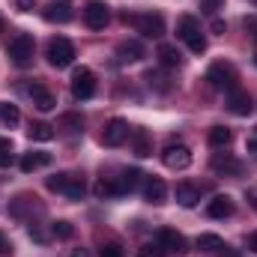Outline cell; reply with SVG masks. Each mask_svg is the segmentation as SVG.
<instances>
[{"instance_id":"cell-1","label":"cell","mask_w":257,"mask_h":257,"mask_svg":"<svg viewBox=\"0 0 257 257\" xmlns=\"http://www.w3.org/2000/svg\"><path fill=\"white\" fill-rule=\"evenodd\" d=\"M177 33H180V39L189 45V51H192V54H203V51H206V36H203L200 21H197L194 15H183V18H180Z\"/></svg>"},{"instance_id":"cell-2","label":"cell","mask_w":257,"mask_h":257,"mask_svg":"<svg viewBox=\"0 0 257 257\" xmlns=\"http://www.w3.org/2000/svg\"><path fill=\"white\" fill-rule=\"evenodd\" d=\"M126 24H132L141 36L147 39H162L165 36V18L159 12H141V15H126Z\"/></svg>"},{"instance_id":"cell-3","label":"cell","mask_w":257,"mask_h":257,"mask_svg":"<svg viewBox=\"0 0 257 257\" xmlns=\"http://www.w3.org/2000/svg\"><path fill=\"white\" fill-rule=\"evenodd\" d=\"M206 81L215 87V90H236L239 87V75H236V69L233 63H227V60H218V63H212L206 69Z\"/></svg>"},{"instance_id":"cell-4","label":"cell","mask_w":257,"mask_h":257,"mask_svg":"<svg viewBox=\"0 0 257 257\" xmlns=\"http://www.w3.org/2000/svg\"><path fill=\"white\" fill-rule=\"evenodd\" d=\"M6 54H9V60L15 66H30L33 63V36H27V33H15L12 39H9V45H6Z\"/></svg>"},{"instance_id":"cell-5","label":"cell","mask_w":257,"mask_h":257,"mask_svg":"<svg viewBox=\"0 0 257 257\" xmlns=\"http://www.w3.org/2000/svg\"><path fill=\"white\" fill-rule=\"evenodd\" d=\"M72 96L78 102H87V99L96 96V75L87 66H81V69L72 72Z\"/></svg>"},{"instance_id":"cell-6","label":"cell","mask_w":257,"mask_h":257,"mask_svg":"<svg viewBox=\"0 0 257 257\" xmlns=\"http://www.w3.org/2000/svg\"><path fill=\"white\" fill-rule=\"evenodd\" d=\"M72 60H75V45L66 36H57L48 42V63L54 69H66V66H72Z\"/></svg>"},{"instance_id":"cell-7","label":"cell","mask_w":257,"mask_h":257,"mask_svg":"<svg viewBox=\"0 0 257 257\" xmlns=\"http://www.w3.org/2000/svg\"><path fill=\"white\" fill-rule=\"evenodd\" d=\"M162 162L171 168V171H186L192 165V150L186 144H168L165 153H162Z\"/></svg>"},{"instance_id":"cell-8","label":"cell","mask_w":257,"mask_h":257,"mask_svg":"<svg viewBox=\"0 0 257 257\" xmlns=\"http://www.w3.org/2000/svg\"><path fill=\"white\" fill-rule=\"evenodd\" d=\"M159 245L165 248V254H177L183 257L189 251V242H186V236L183 233H177V230H171V227H165V230H159Z\"/></svg>"},{"instance_id":"cell-9","label":"cell","mask_w":257,"mask_h":257,"mask_svg":"<svg viewBox=\"0 0 257 257\" xmlns=\"http://www.w3.org/2000/svg\"><path fill=\"white\" fill-rule=\"evenodd\" d=\"M84 21H87L90 30H102V27L111 21V12H108V6H105L102 0H90V3L84 6Z\"/></svg>"},{"instance_id":"cell-10","label":"cell","mask_w":257,"mask_h":257,"mask_svg":"<svg viewBox=\"0 0 257 257\" xmlns=\"http://www.w3.org/2000/svg\"><path fill=\"white\" fill-rule=\"evenodd\" d=\"M209 168L215 174H221V177H239L242 174V162L236 156H230V153H215L209 159Z\"/></svg>"},{"instance_id":"cell-11","label":"cell","mask_w":257,"mask_h":257,"mask_svg":"<svg viewBox=\"0 0 257 257\" xmlns=\"http://www.w3.org/2000/svg\"><path fill=\"white\" fill-rule=\"evenodd\" d=\"M126 138H128V123L123 120V117L108 120V126H105V132H102V144H105V147H120Z\"/></svg>"},{"instance_id":"cell-12","label":"cell","mask_w":257,"mask_h":257,"mask_svg":"<svg viewBox=\"0 0 257 257\" xmlns=\"http://www.w3.org/2000/svg\"><path fill=\"white\" fill-rule=\"evenodd\" d=\"M227 111L230 114H236V117H248L251 111H254V102H251V96L245 93V90H230L227 93Z\"/></svg>"},{"instance_id":"cell-13","label":"cell","mask_w":257,"mask_h":257,"mask_svg":"<svg viewBox=\"0 0 257 257\" xmlns=\"http://www.w3.org/2000/svg\"><path fill=\"white\" fill-rule=\"evenodd\" d=\"M27 96H30V102H33L39 111H51V108L57 105L54 93H51L45 84H30V87H27Z\"/></svg>"},{"instance_id":"cell-14","label":"cell","mask_w":257,"mask_h":257,"mask_svg":"<svg viewBox=\"0 0 257 257\" xmlns=\"http://www.w3.org/2000/svg\"><path fill=\"white\" fill-rule=\"evenodd\" d=\"M144 200L147 203H165L168 200V186H165V180H159V177H147L144 180Z\"/></svg>"},{"instance_id":"cell-15","label":"cell","mask_w":257,"mask_h":257,"mask_svg":"<svg viewBox=\"0 0 257 257\" xmlns=\"http://www.w3.org/2000/svg\"><path fill=\"white\" fill-rule=\"evenodd\" d=\"M206 215L209 218H227V215H233V197L230 194H215L206 203Z\"/></svg>"},{"instance_id":"cell-16","label":"cell","mask_w":257,"mask_h":257,"mask_svg":"<svg viewBox=\"0 0 257 257\" xmlns=\"http://www.w3.org/2000/svg\"><path fill=\"white\" fill-rule=\"evenodd\" d=\"M174 194H177V203H180V206H186V209L197 206V200H200V189H197L194 183H177Z\"/></svg>"},{"instance_id":"cell-17","label":"cell","mask_w":257,"mask_h":257,"mask_svg":"<svg viewBox=\"0 0 257 257\" xmlns=\"http://www.w3.org/2000/svg\"><path fill=\"white\" fill-rule=\"evenodd\" d=\"M128 135H132V150H135V156H141V159L153 156V141H150L147 128H132Z\"/></svg>"},{"instance_id":"cell-18","label":"cell","mask_w":257,"mask_h":257,"mask_svg":"<svg viewBox=\"0 0 257 257\" xmlns=\"http://www.w3.org/2000/svg\"><path fill=\"white\" fill-rule=\"evenodd\" d=\"M45 18L48 21H57V24H66L72 18V3L69 0H51L48 9H45Z\"/></svg>"},{"instance_id":"cell-19","label":"cell","mask_w":257,"mask_h":257,"mask_svg":"<svg viewBox=\"0 0 257 257\" xmlns=\"http://www.w3.org/2000/svg\"><path fill=\"white\" fill-rule=\"evenodd\" d=\"M45 165H51V153H27L24 159H21V171L24 174H33L36 168H45Z\"/></svg>"},{"instance_id":"cell-20","label":"cell","mask_w":257,"mask_h":257,"mask_svg":"<svg viewBox=\"0 0 257 257\" xmlns=\"http://www.w3.org/2000/svg\"><path fill=\"white\" fill-rule=\"evenodd\" d=\"M117 54H120V60H123V63L141 60V57H144V45H141V42H135V39H128V42H120V45H117Z\"/></svg>"},{"instance_id":"cell-21","label":"cell","mask_w":257,"mask_h":257,"mask_svg":"<svg viewBox=\"0 0 257 257\" xmlns=\"http://www.w3.org/2000/svg\"><path fill=\"white\" fill-rule=\"evenodd\" d=\"M144 81H147L153 90H159V93H168V90H171V81H168V75H165L162 69H147V72H144Z\"/></svg>"},{"instance_id":"cell-22","label":"cell","mask_w":257,"mask_h":257,"mask_svg":"<svg viewBox=\"0 0 257 257\" xmlns=\"http://www.w3.org/2000/svg\"><path fill=\"white\" fill-rule=\"evenodd\" d=\"M141 180H144V174L141 171H135V168H128L123 177H117V186H120V194H128L135 192L138 186H141Z\"/></svg>"},{"instance_id":"cell-23","label":"cell","mask_w":257,"mask_h":257,"mask_svg":"<svg viewBox=\"0 0 257 257\" xmlns=\"http://www.w3.org/2000/svg\"><path fill=\"white\" fill-rule=\"evenodd\" d=\"M96 197H102V200H108V197H120V186H117V180L114 177H102L99 183H96Z\"/></svg>"},{"instance_id":"cell-24","label":"cell","mask_w":257,"mask_h":257,"mask_svg":"<svg viewBox=\"0 0 257 257\" xmlns=\"http://www.w3.org/2000/svg\"><path fill=\"white\" fill-rule=\"evenodd\" d=\"M84 192H87L84 180H81V177H75V174H69V180H66V189H63V194L69 197V200H81V197H84Z\"/></svg>"},{"instance_id":"cell-25","label":"cell","mask_w":257,"mask_h":257,"mask_svg":"<svg viewBox=\"0 0 257 257\" xmlns=\"http://www.w3.org/2000/svg\"><path fill=\"white\" fill-rule=\"evenodd\" d=\"M230 141H233V132H230L227 126H212L209 128V144H212V147L221 150V147H227Z\"/></svg>"},{"instance_id":"cell-26","label":"cell","mask_w":257,"mask_h":257,"mask_svg":"<svg viewBox=\"0 0 257 257\" xmlns=\"http://www.w3.org/2000/svg\"><path fill=\"white\" fill-rule=\"evenodd\" d=\"M159 60H162L165 66H180V63H183V54H180L174 45L162 42V45H159Z\"/></svg>"},{"instance_id":"cell-27","label":"cell","mask_w":257,"mask_h":257,"mask_svg":"<svg viewBox=\"0 0 257 257\" xmlns=\"http://www.w3.org/2000/svg\"><path fill=\"white\" fill-rule=\"evenodd\" d=\"M197 248H200V251H221L224 242H221V236H215V233H200V236H197Z\"/></svg>"},{"instance_id":"cell-28","label":"cell","mask_w":257,"mask_h":257,"mask_svg":"<svg viewBox=\"0 0 257 257\" xmlns=\"http://www.w3.org/2000/svg\"><path fill=\"white\" fill-rule=\"evenodd\" d=\"M27 138H30V141H51V138H54V128L48 126V123H30Z\"/></svg>"},{"instance_id":"cell-29","label":"cell","mask_w":257,"mask_h":257,"mask_svg":"<svg viewBox=\"0 0 257 257\" xmlns=\"http://www.w3.org/2000/svg\"><path fill=\"white\" fill-rule=\"evenodd\" d=\"M0 120H3L6 126H18V123H21V111H18L15 105L3 102V105H0Z\"/></svg>"},{"instance_id":"cell-30","label":"cell","mask_w":257,"mask_h":257,"mask_svg":"<svg viewBox=\"0 0 257 257\" xmlns=\"http://www.w3.org/2000/svg\"><path fill=\"white\" fill-rule=\"evenodd\" d=\"M60 126L69 128V132H81L84 128V117L81 114H63L60 117Z\"/></svg>"},{"instance_id":"cell-31","label":"cell","mask_w":257,"mask_h":257,"mask_svg":"<svg viewBox=\"0 0 257 257\" xmlns=\"http://www.w3.org/2000/svg\"><path fill=\"white\" fill-rule=\"evenodd\" d=\"M51 233H54L57 239H72V236H75V227H72L69 221H54V224H51Z\"/></svg>"},{"instance_id":"cell-32","label":"cell","mask_w":257,"mask_h":257,"mask_svg":"<svg viewBox=\"0 0 257 257\" xmlns=\"http://www.w3.org/2000/svg\"><path fill=\"white\" fill-rule=\"evenodd\" d=\"M9 165H12V141L0 138V168H9Z\"/></svg>"},{"instance_id":"cell-33","label":"cell","mask_w":257,"mask_h":257,"mask_svg":"<svg viewBox=\"0 0 257 257\" xmlns=\"http://www.w3.org/2000/svg\"><path fill=\"white\" fill-rule=\"evenodd\" d=\"M66 180H69V174H54V177H48V189H51V192H60V194H63Z\"/></svg>"},{"instance_id":"cell-34","label":"cell","mask_w":257,"mask_h":257,"mask_svg":"<svg viewBox=\"0 0 257 257\" xmlns=\"http://www.w3.org/2000/svg\"><path fill=\"white\" fill-rule=\"evenodd\" d=\"M99 257H126V251H123V248H120L117 242H108V245H102Z\"/></svg>"},{"instance_id":"cell-35","label":"cell","mask_w":257,"mask_h":257,"mask_svg":"<svg viewBox=\"0 0 257 257\" xmlns=\"http://www.w3.org/2000/svg\"><path fill=\"white\" fill-rule=\"evenodd\" d=\"M144 257H168V254H165V248H162V245H159V239H156V242L144 245Z\"/></svg>"},{"instance_id":"cell-36","label":"cell","mask_w":257,"mask_h":257,"mask_svg":"<svg viewBox=\"0 0 257 257\" xmlns=\"http://www.w3.org/2000/svg\"><path fill=\"white\" fill-rule=\"evenodd\" d=\"M221 3H224V0H200V9H203L206 15H215V12L221 9Z\"/></svg>"},{"instance_id":"cell-37","label":"cell","mask_w":257,"mask_h":257,"mask_svg":"<svg viewBox=\"0 0 257 257\" xmlns=\"http://www.w3.org/2000/svg\"><path fill=\"white\" fill-rule=\"evenodd\" d=\"M15 6H18L21 12H33V0H15Z\"/></svg>"},{"instance_id":"cell-38","label":"cell","mask_w":257,"mask_h":257,"mask_svg":"<svg viewBox=\"0 0 257 257\" xmlns=\"http://www.w3.org/2000/svg\"><path fill=\"white\" fill-rule=\"evenodd\" d=\"M9 251H12V245H9V242H6V236L0 233V257H3V254H9Z\"/></svg>"},{"instance_id":"cell-39","label":"cell","mask_w":257,"mask_h":257,"mask_svg":"<svg viewBox=\"0 0 257 257\" xmlns=\"http://www.w3.org/2000/svg\"><path fill=\"white\" fill-rule=\"evenodd\" d=\"M212 30H215V33H224V21H221V18H215V21H212Z\"/></svg>"},{"instance_id":"cell-40","label":"cell","mask_w":257,"mask_h":257,"mask_svg":"<svg viewBox=\"0 0 257 257\" xmlns=\"http://www.w3.org/2000/svg\"><path fill=\"white\" fill-rule=\"evenodd\" d=\"M248 248H251V251L257 254V230L251 233V236H248Z\"/></svg>"},{"instance_id":"cell-41","label":"cell","mask_w":257,"mask_h":257,"mask_svg":"<svg viewBox=\"0 0 257 257\" xmlns=\"http://www.w3.org/2000/svg\"><path fill=\"white\" fill-rule=\"evenodd\" d=\"M72 257H90V251H87V248H75V251H72Z\"/></svg>"},{"instance_id":"cell-42","label":"cell","mask_w":257,"mask_h":257,"mask_svg":"<svg viewBox=\"0 0 257 257\" xmlns=\"http://www.w3.org/2000/svg\"><path fill=\"white\" fill-rule=\"evenodd\" d=\"M0 30H3V18H0Z\"/></svg>"},{"instance_id":"cell-43","label":"cell","mask_w":257,"mask_h":257,"mask_svg":"<svg viewBox=\"0 0 257 257\" xmlns=\"http://www.w3.org/2000/svg\"><path fill=\"white\" fill-rule=\"evenodd\" d=\"M254 66H257V57H254Z\"/></svg>"}]
</instances>
